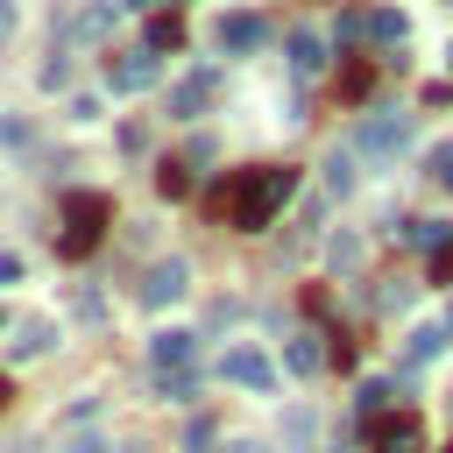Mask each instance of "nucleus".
<instances>
[{"mask_svg":"<svg viewBox=\"0 0 453 453\" xmlns=\"http://www.w3.org/2000/svg\"><path fill=\"white\" fill-rule=\"evenodd\" d=\"M290 191H297V177H290V170L255 163V170H241V177H226V184H219V212H226L234 226H248V234H255V226H269V212H276Z\"/></svg>","mask_w":453,"mask_h":453,"instance_id":"1","label":"nucleus"},{"mask_svg":"<svg viewBox=\"0 0 453 453\" xmlns=\"http://www.w3.org/2000/svg\"><path fill=\"white\" fill-rule=\"evenodd\" d=\"M219 375L241 382V389H276V361H269L262 347H226V354H219Z\"/></svg>","mask_w":453,"mask_h":453,"instance_id":"2","label":"nucleus"},{"mask_svg":"<svg viewBox=\"0 0 453 453\" xmlns=\"http://www.w3.org/2000/svg\"><path fill=\"white\" fill-rule=\"evenodd\" d=\"M184 290H191V262H184V255L149 262V276H142V304H177Z\"/></svg>","mask_w":453,"mask_h":453,"instance_id":"3","label":"nucleus"},{"mask_svg":"<svg viewBox=\"0 0 453 453\" xmlns=\"http://www.w3.org/2000/svg\"><path fill=\"white\" fill-rule=\"evenodd\" d=\"M212 85H219V71L205 64V71H191V78H177L170 85V120H198L205 113V99H212Z\"/></svg>","mask_w":453,"mask_h":453,"instance_id":"4","label":"nucleus"},{"mask_svg":"<svg viewBox=\"0 0 453 453\" xmlns=\"http://www.w3.org/2000/svg\"><path fill=\"white\" fill-rule=\"evenodd\" d=\"M99 226H106V198H92V191H85V198H71V226H64V248H71V255H85V248L99 241Z\"/></svg>","mask_w":453,"mask_h":453,"instance_id":"5","label":"nucleus"},{"mask_svg":"<svg viewBox=\"0 0 453 453\" xmlns=\"http://www.w3.org/2000/svg\"><path fill=\"white\" fill-rule=\"evenodd\" d=\"M106 85H113V92L156 85V50H120V64H106Z\"/></svg>","mask_w":453,"mask_h":453,"instance_id":"6","label":"nucleus"},{"mask_svg":"<svg viewBox=\"0 0 453 453\" xmlns=\"http://www.w3.org/2000/svg\"><path fill=\"white\" fill-rule=\"evenodd\" d=\"M403 142H411V120L403 113H368V127H361V149L368 156H396Z\"/></svg>","mask_w":453,"mask_h":453,"instance_id":"7","label":"nucleus"},{"mask_svg":"<svg viewBox=\"0 0 453 453\" xmlns=\"http://www.w3.org/2000/svg\"><path fill=\"white\" fill-rule=\"evenodd\" d=\"M191 354H198V333H156V340H149L156 375H184V368H191Z\"/></svg>","mask_w":453,"mask_h":453,"instance_id":"8","label":"nucleus"},{"mask_svg":"<svg viewBox=\"0 0 453 453\" xmlns=\"http://www.w3.org/2000/svg\"><path fill=\"white\" fill-rule=\"evenodd\" d=\"M290 71L297 78H319V64H326V42H319V28H290Z\"/></svg>","mask_w":453,"mask_h":453,"instance_id":"9","label":"nucleus"},{"mask_svg":"<svg viewBox=\"0 0 453 453\" xmlns=\"http://www.w3.org/2000/svg\"><path fill=\"white\" fill-rule=\"evenodd\" d=\"M262 35V14H219V50H255Z\"/></svg>","mask_w":453,"mask_h":453,"instance_id":"10","label":"nucleus"},{"mask_svg":"<svg viewBox=\"0 0 453 453\" xmlns=\"http://www.w3.org/2000/svg\"><path fill=\"white\" fill-rule=\"evenodd\" d=\"M57 347V326L50 319H28L21 333H14V361H35V354H50Z\"/></svg>","mask_w":453,"mask_h":453,"instance_id":"11","label":"nucleus"},{"mask_svg":"<svg viewBox=\"0 0 453 453\" xmlns=\"http://www.w3.org/2000/svg\"><path fill=\"white\" fill-rule=\"evenodd\" d=\"M439 347H446V319H439V326H418V333L403 340V368H425Z\"/></svg>","mask_w":453,"mask_h":453,"instance_id":"12","label":"nucleus"},{"mask_svg":"<svg viewBox=\"0 0 453 453\" xmlns=\"http://www.w3.org/2000/svg\"><path fill=\"white\" fill-rule=\"evenodd\" d=\"M283 361H290V375H319V361H326L319 354V333H290L283 340Z\"/></svg>","mask_w":453,"mask_h":453,"instance_id":"13","label":"nucleus"},{"mask_svg":"<svg viewBox=\"0 0 453 453\" xmlns=\"http://www.w3.org/2000/svg\"><path fill=\"white\" fill-rule=\"evenodd\" d=\"M326 191H340V198L354 191V156H347V149H333V156H326Z\"/></svg>","mask_w":453,"mask_h":453,"instance_id":"14","label":"nucleus"},{"mask_svg":"<svg viewBox=\"0 0 453 453\" xmlns=\"http://www.w3.org/2000/svg\"><path fill=\"white\" fill-rule=\"evenodd\" d=\"M283 446H290V453L311 446V411H290V418H283Z\"/></svg>","mask_w":453,"mask_h":453,"instance_id":"15","label":"nucleus"},{"mask_svg":"<svg viewBox=\"0 0 453 453\" xmlns=\"http://www.w3.org/2000/svg\"><path fill=\"white\" fill-rule=\"evenodd\" d=\"M156 191H163V198H184V191H191L184 163H163V170H156Z\"/></svg>","mask_w":453,"mask_h":453,"instance_id":"16","label":"nucleus"},{"mask_svg":"<svg viewBox=\"0 0 453 453\" xmlns=\"http://www.w3.org/2000/svg\"><path fill=\"white\" fill-rule=\"evenodd\" d=\"M333 269H361V241H354V234L333 241Z\"/></svg>","mask_w":453,"mask_h":453,"instance_id":"17","label":"nucleus"},{"mask_svg":"<svg viewBox=\"0 0 453 453\" xmlns=\"http://www.w3.org/2000/svg\"><path fill=\"white\" fill-rule=\"evenodd\" d=\"M432 177L453 191V142H439V149H432Z\"/></svg>","mask_w":453,"mask_h":453,"instance_id":"18","label":"nucleus"},{"mask_svg":"<svg viewBox=\"0 0 453 453\" xmlns=\"http://www.w3.org/2000/svg\"><path fill=\"white\" fill-rule=\"evenodd\" d=\"M368 28H375V35H382V42H403V14H375V21H368Z\"/></svg>","mask_w":453,"mask_h":453,"instance_id":"19","label":"nucleus"},{"mask_svg":"<svg viewBox=\"0 0 453 453\" xmlns=\"http://www.w3.org/2000/svg\"><path fill=\"white\" fill-rule=\"evenodd\" d=\"M156 382H163V396H170V403H184V396H191V368H184V375H156Z\"/></svg>","mask_w":453,"mask_h":453,"instance_id":"20","label":"nucleus"},{"mask_svg":"<svg viewBox=\"0 0 453 453\" xmlns=\"http://www.w3.org/2000/svg\"><path fill=\"white\" fill-rule=\"evenodd\" d=\"M64 453H113V439H99V432H78Z\"/></svg>","mask_w":453,"mask_h":453,"instance_id":"21","label":"nucleus"},{"mask_svg":"<svg viewBox=\"0 0 453 453\" xmlns=\"http://www.w3.org/2000/svg\"><path fill=\"white\" fill-rule=\"evenodd\" d=\"M106 21H113V7H92V14H78V35H99Z\"/></svg>","mask_w":453,"mask_h":453,"instance_id":"22","label":"nucleus"},{"mask_svg":"<svg viewBox=\"0 0 453 453\" xmlns=\"http://www.w3.org/2000/svg\"><path fill=\"white\" fill-rule=\"evenodd\" d=\"M177 35H184V28H177V21H156V28H149V50H163V42H170V50H177Z\"/></svg>","mask_w":453,"mask_h":453,"instance_id":"23","label":"nucleus"},{"mask_svg":"<svg viewBox=\"0 0 453 453\" xmlns=\"http://www.w3.org/2000/svg\"><path fill=\"white\" fill-rule=\"evenodd\" d=\"M432 276H453V241H446V248L432 255Z\"/></svg>","mask_w":453,"mask_h":453,"instance_id":"24","label":"nucleus"},{"mask_svg":"<svg viewBox=\"0 0 453 453\" xmlns=\"http://www.w3.org/2000/svg\"><path fill=\"white\" fill-rule=\"evenodd\" d=\"M219 453H269V446H262V439H226Z\"/></svg>","mask_w":453,"mask_h":453,"instance_id":"25","label":"nucleus"},{"mask_svg":"<svg viewBox=\"0 0 453 453\" xmlns=\"http://www.w3.org/2000/svg\"><path fill=\"white\" fill-rule=\"evenodd\" d=\"M21 276V255H0V283H14Z\"/></svg>","mask_w":453,"mask_h":453,"instance_id":"26","label":"nucleus"},{"mask_svg":"<svg viewBox=\"0 0 453 453\" xmlns=\"http://www.w3.org/2000/svg\"><path fill=\"white\" fill-rule=\"evenodd\" d=\"M7 28H14V7H7V0H0V35H7Z\"/></svg>","mask_w":453,"mask_h":453,"instance_id":"27","label":"nucleus"},{"mask_svg":"<svg viewBox=\"0 0 453 453\" xmlns=\"http://www.w3.org/2000/svg\"><path fill=\"white\" fill-rule=\"evenodd\" d=\"M0 326H7V304H0Z\"/></svg>","mask_w":453,"mask_h":453,"instance_id":"28","label":"nucleus"},{"mask_svg":"<svg viewBox=\"0 0 453 453\" xmlns=\"http://www.w3.org/2000/svg\"><path fill=\"white\" fill-rule=\"evenodd\" d=\"M0 403H7V382H0Z\"/></svg>","mask_w":453,"mask_h":453,"instance_id":"29","label":"nucleus"},{"mask_svg":"<svg viewBox=\"0 0 453 453\" xmlns=\"http://www.w3.org/2000/svg\"><path fill=\"white\" fill-rule=\"evenodd\" d=\"M446 57H453V50H446Z\"/></svg>","mask_w":453,"mask_h":453,"instance_id":"30","label":"nucleus"},{"mask_svg":"<svg viewBox=\"0 0 453 453\" xmlns=\"http://www.w3.org/2000/svg\"><path fill=\"white\" fill-rule=\"evenodd\" d=\"M446 453H453V446H446Z\"/></svg>","mask_w":453,"mask_h":453,"instance_id":"31","label":"nucleus"}]
</instances>
